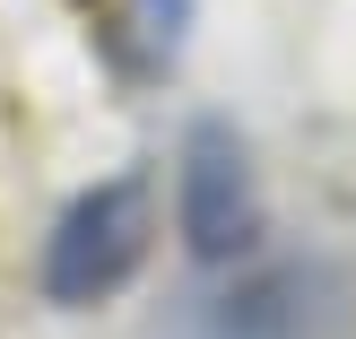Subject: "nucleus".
I'll return each instance as SVG.
<instances>
[{
    "mask_svg": "<svg viewBox=\"0 0 356 339\" xmlns=\"http://www.w3.org/2000/svg\"><path fill=\"white\" fill-rule=\"evenodd\" d=\"M156 235H165V200H156L148 166H113L96 183H79L61 209H52L44 244H35V287L61 313H96L131 287L156 261Z\"/></svg>",
    "mask_w": 356,
    "mask_h": 339,
    "instance_id": "1",
    "label": "nucleus"
},
{
    "mask_svg": "<svg viewBox=\"0 0 356 339\" xmlns=\"http://www.w3.org/2000/svg\"><path fill=\"white\" fill-rule=\"evenodd\" d=\"M174 235L200 270H243L252 253H270V191L252 139L226 113H191L174 139Z\"/></svg>",
    "mask_w": 356,
    "mask_h": 339,
    "instance_id": "2",
    "label": "nucleus"
},
{
    "mask_svg": "<svg viewBox=\"0 0 356 339\" xmlns=\"http://www.w3.org/2000/svg\"><path fill=\"white\" fill-rule=\"evenodd\" d=\"M348 305H356L348 270L330 253H252L209 296L200 331L209 339H339Z\"/></svg>",
    "mask_w": 356,
    "mask_h": 339,
    "instance_id": "3",
    "label": "nucleus"
},
{
    "mask_svg": "<svg viewBox=\"0 0 356 339\" xmlns=\"http://www.w3.org/2000/svg\"><path fill=\"white\" fill-rule=\"evenodd\" d=\"M191 26H200V0H96L87 9V52L122 96H148L183 70Z\"/></svg>",
    "mask_w": 356,
    "mask_h": 339,
    "instance_id": "4",
    "label": "nucleus"
}]
</instances>
